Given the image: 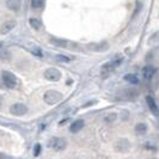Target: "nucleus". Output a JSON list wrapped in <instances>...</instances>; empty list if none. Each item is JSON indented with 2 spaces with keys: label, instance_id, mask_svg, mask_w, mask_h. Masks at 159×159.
<instances>
[{
  "label": "nucleus",
  "instance_id": "16",
  "mask_svg": "<svg viewBox=\"0 0 159 159\" xmlns=\"http://www.w3.org/2000/svg\"><path fill=\"white\" fill-rule=\"evenodd\" d=\"M135 132L138 134H145L147 132V126L145 123H138L135 126Z\"/></svg>",
  "mask_w": 159,
  "mask_h": 159
},
{
  "label": "nucleus",
  "instance_id": "8",
  "mask_svg": "<svg viewBox=\"0 0 159 159\" xmlns=\"http://www.w3.org/2000/svg\"><path fill=\"white\" fill-rule=\"evenodd\" d=\"M146 103H147L150 110L154 115H159V109H158L157 103H156V101H154V98L152 97V96H147V97H146Z\"/></svg>",
  "mask_w": 159,
  "mask_h": 159
},
{
  "label": "nucleus",
  "instance_id": "1",
  "mask_svg": "<svg viewBox=\"0 0 159 159\" xmlns=\"http://www.w3.org/2000/svg\"><path fill=\"white\" fill-rule=\"evenodd\" d=\"M44 102L49 105H54L56 103H59L60 101L62 99V95L58 91H54V90H49L44 93Z\"/></svg>",
  "mask_w": 159,
  "mask_h": 159
},
{
  "label": "nucleus",
  "instance_id": "10",
  "mask_svg": "<svg viewBox=\"0 0 159 159\" xmlns=\"http://www.w3.org/2000/svg\"><path fill=\"white\" fill-rule=\"evenodd\" d=\"M50 43L55 47H59V48H67V47L71 45V43L68 41L62 40V38H50Z\"/></svg>",
  "mask_w": 159,
  "mask_h": 159
},
{
  "label": "nucleus",
  "instance_id": "5",
  "mask_svg": "<svg viewBox=\"0 0 159 159\" xmlns=\"http://www.w3.org/2000/svg\"><path fill=\"white\" fill-rule=\"evenodd\" d=\"M49 145L53 147V150L62 151L66 148L67 142H66V140H65L63 138H53V139L50 140V142H49Z\"/></svg>",
  "mask_w": 159,
  "mask_h": 159
},
{
  "label": "nucleus",
  "instance_id": "7",
  "mask_svg": "<svg viewBox=\"0 0 159 159\" xmlns=\"http://www.w3.org/2000/svg\"><path fill=\"white\" fill-rule=\"evenodd\" d=\"M16 27V22L15 20H9V22H5L1 28H0V34L1 35H6V34H9L11 30H13Z\"/></svg>",
  "mask_w": 159,
  "mask_h": 159
},
{
  "label": "nucleus",
  "instance_id": "19",
  "mask_svg": "<svg viewBox=\"0 0 159 159\" xmlns=\"http://www.w3.org/2000/svg\"><path fill=\"white\" fill-rule=\"evenodd\" d=\"M56 61H60V62H70L71 61V58L66 56V55H56L55 56Z\"/></svg>",
  "mask_w": 159,
  "mask_h": 159
},
{
  "label": "nucleus",
  "instance_id": "15",
  "mask_svg": "<svg viewBox=\"0 0 159 159\" xmlns=\"http://www.w3.org/2000/svg\"><path fill=\"white\" fill-rule=\"evenodd\" d=\"M124 79L127 80L128 83H131V84H134V85L139 84V81H140L139 78H138V75H135V74H126Z\"/></svg>",
  "mask_w": 159,
  "mask_h": 159
},
{
  "label": "nucleus",
  "instance_id": "12",
  "mask_svg": "<svg viewBox=\"0 0 159 159\" xmlns=\"http://www.w3.org/2000/svg\"><path fill=\"white\" fill-rule=\"evenodd\" d=\"M6 6L12 11H18L22 6V0H6Z\"/></svg>",
  "mask_w": 159,
  "mask_h": 159
},
{
  "label": "nucleus",
  "instance_id": "3",
  "mask_svg": "<svg viewBox=\"0 0 159 159\" xmlns=\"http://www.w3.org/2000/svg\"><path fill=\"white\" fill-rule=\"evenodd\" d=\"M2 83H4V85L6 88H13L16 86V84H17V79H16V77H15L13 73L4 71L2 72Z\"/></svg>",
  "mask_w": 159,
  "mask_h": 159
},
{
  "label": "nucleus",
  "instance_id": "9",
  "mask_svg": "<svg viewBox=\"0 0 159 159\" xmlns=\"http://www.w3.org/2000/svg\"><path fill=\"white\" fill-rule=\"evenodd\" d=\"M108 43L106 42H102V43H91L88 44V49L93 50V52H103L108 49Z\"/></svg>",
  "mask_w": 159,
  "mask_h": 159
},
{
  "label": "nucleus",
  "instance_id": "14",
  "mask_svg": "<svg viewBox=\"0 0 159 159\" xmlns=\"http://www.w3.org/2000/svg\"><path fill=\"white\" fill-rule=\"evenodd\" d=\"M28 48H29V50L34 54V55H36V56H38V58H42V56H43V52H42V49H41L40 47H37L36 44L30 43L29 45H28Z\"/></svg>",
  "mask_w": 159,
  "mask_h": 159
},
{
  "label": "nucleus",
  "instance_id": "2",
  "mask_svg": "<svg viewBox=\"0 0 159 159\" xmlns=\"http://www.w3.org/2000/svg\"><path fill=\"white\" fill-rule=\"evenodd\" d=\"M121 62H122V58H116L114 60H111V61L104 63V65L102 66V68H101V74H102L103 77L108 75L109 73H111V72L114 71Z\"/></svg>",
  "mask_w": 159,
  "mask_h": 159
},
{
  "label": "nucleus",
  "instance_id": "6",
  "mask_svg": "<svg viewBox=\"0 0 159 159\" xmlns=\"http://www.w3.org/2000/svg\"><path fill=\"white\" fill-rule=\"evenodd\" d=\"M44 77H45V79L50 80V81H58L61 78V73L56 68H48L44 72Z\"/></svg>",
  "mask_w": 159,
  "mask_h": 159
},
{
  "label": "nucleus",
  "instance_id": "4",
  "mask_svg": "<svg viewBox=\"0 0 159 159\" xmlns=\"http://www.w3.org/2000/svg\"><path fill=\"white\" fill-rule=\"evenodd\" d=\"M10 113L15 116H23L28 113V108L22 103H16L10 108Z\"/></svg>",
  "mask_w": 159,
  "mask_h": 159
},
{
  "label": "nucleus",
  "instance_id": "17",
  "mask_svg": "<svg viewBox=\"0 0 159 159\" xmlns=\"http://www.w3.org/2000/svg\"><path fill=\"white\" fill-rule=\"evenodd\" d=\"M30 25L32 27V29H35V30H40L41 27H42L41 22H40L37 18H31V19H30Z\"/></svg>",
  "mask_w": 159,
  "mask_h": 159
},
{
  "label": "nucleus",
  "instance_id": "20",
  "mask_svg": "<svg viewBox=\"0 0 159 159\" xmlns=\"http://www.w3.org/2000/svg\"><path fill=\"white\" fill-rule=\"evenodd\" d=\"M116 117H117L116 114H110V115H106L105 117H104V121H105V122H114L116 120Z\"/></svg>",
  "mask_w": 159,
  "mask_h": 159
},
{
  "label": "nucleus",
  "instance_id": "13",
  "mask_svg": "<svg viewBox=\"0 0 159 159\" xmlns=\"http://www.w3.org/2000/svg\"><path fill=\"white\" fill-rule=\"evenodd\" d=\"M84 124L85 123H84L83 120H77V121H74V122L71 124V127H70V132L78 133L81 128H84Z\"/></svg>",
  "mask_w": 159,
  "mask_h": 159
},
{
  "label": "nucleus",
  "instance_id": "21",
  "mask_svg": "<svg viewBox=\"0 0 159 159\" xmlns=\"http://www.w3.org/2000/svg\"><path fill=\"white\" fill-rule=\"evenodd\" d=\"M40 153H41V145H40V144H36L35 147H34V156H35V157H38Z\"/></svg>",
  "mask_w": 159,
  "mask_h": 159
},
{
  "label": "nucleus",
  "instance_id": "18",
  "mask_svg": "<svg viewBox=\"0 0 159 159\" xmlns=\"http://www.w3.org/2000/svg\"><path fill=\"white\" fill-rule=\"evenodd\" d=\"M43 5V0H31V6L32 9H40Z\"/></svg>",
  "mask_w": 159,
  "mask_h": 159
},
{
  "label": "nucleus",
  "instance_id": "11",
  "mask_svg": "<svg viewBox=\"0 0 159 159\" xmlns=\"http://www.w3.org/2000/svg\"><path fill=\"white\" fill-rule=\"evenodd\" d=\"M156 74V68L153 66H146L144 70H142V75L145 79H151L153 75Z\"/></svg>",
  "mask_w": 159,
  "mask_h": 159
}]
</instances>
